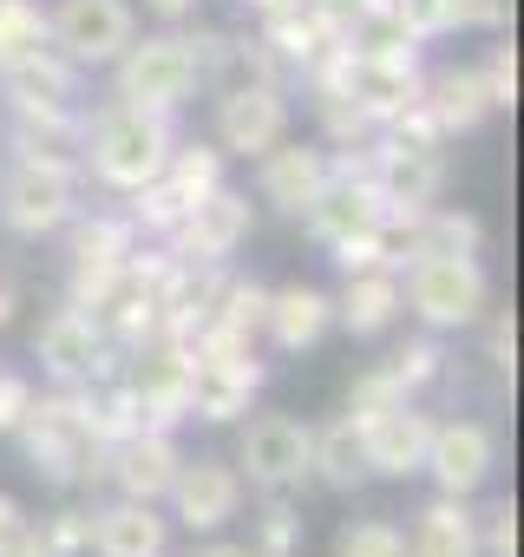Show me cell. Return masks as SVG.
<instances>
[{
    "mask_svg": "<svg viewBox=\"0 0 524 557\" xmlns=\"http://www.w3.org/2000/svg\"><path fill=\"white\" fill-rule=\"evenodd\" d=\"M164 498L177 505V524H190V531H223V524L242 511V479H236V466H223V459H190V466H177V479H171Z\"/></svg>",
    "mask_w": 524,
    "mask_h": 557,
    "instance_id": "2e32d148",
    "label": "cell"
},
{
    "mask_svg": "<svg viewBox=\"0 0 524 557\" xmlns=\"http://www.w3.org/2000/svg\"><path fill=\"white\" fill-rule=\"evenodd\" d=\"M348 420H354V413H348ZM354 426H361V459H367V472H380V479H413V472L426 466L433 420H426L413 400H394V407H380V413H361Z\"/></svg>",
    "mask_w": 524,
    "mask_h": 557,
    "instance_id": "8fae6325",
    "label": "cell"
},
{
    "mask_svg": "<svg viewBox=\"0 0 524 557\" xmlns=\"http://www.w3.org/2000/svg\"><path fill=\"white\" fill-rule=\"evenodd\" d=\"M14 164H40V171H86V119L79 112H21L14 125Z\"/></svg>",
    "mask_w": 524,
    "mask_h": 557,
    "instance_id": "ac0fdd59",
    "label": "cell"
},
{
    "mask_svg": "<svg viewBox=\"0 0 524 557\" xmlns=\"http://www.w3.org/2000/svg\"><path fill=\"white\" fill-rule=\"evenodd\" d=\"M309 440H315V426H302V420H289V413H262V420H249V433H242V446H236V479H249L262 498H289L302 479H309Z\"/></svg>",
    "mask_w": 524,
    "mask_h": 557,
    "instance_id": "5b68a950",
    "label": "cell"
},
{
    "mask_svg": "<svg viewBox=\"0 0 524 557\" xmlns=\"http://www.w3.org/2000/svg\"><path fill=\"white\" fill-rule=\"evenodd\" d=\"M322 184H328V151H322V145H289V138H276L270 151L255 158V190H262V203H276L283 216H302Z\"/></svg>",
    "mask_w": 524,
    "mask_h": 557,
    "instance_id": "e0dca14e",
    "label": "cell"
},
{
    "mask_svg": "<svg viewBox=\"0 0 524 557\" xmlns=\"http://www.w3.org/2000/svg\"><path fill=\"white\" fill-rule=\"evenodd\" d=\"M491 368H498V374H511V368H517V322H511V315H498V322H491Z\"/></svg>",
    "mask_w": 524,
    "mask_h": 557,
    "instance_id": "74e56055",
    "label": "cell"
},
{
    "mask_svg": "<svg viewBox=\"0 0 524 557\" xmlns=\"http://www.w3.org/2000/svg\"><path fill=\"white\" fill-rule=\"evenodd\" d=\"M53 34H47V8H34V0H0V73L47 53Z\"/></svg>",
    "mask_w": 524,
    "mask_h": 557,
    "instance_id": "83f0119b",
    "label": "cell"
},
{
    "mask_svg": "<svg viewBox=\"0 0 524 557\" xmlns=\"http://www.w3.org/2000/svg\"><path fill=\"white\" fill-rule=\"evenodd\" d=\"M0 557H53V550H47V544H40V531L27 524V531H14L8 544H0Z\"/></svg>",
    "mask_w": 524,
    "mask_h": 557,
    "instance_id": "f35d334b",
    "label": "cell"
},
{
    "mask_svg": "<svg viewBox=\"0 0 524 557\" xmlns=\"http://www.w3.org/2000/svg\"><path fill=\"white\" fill-rule=\"evenodd\" d=\"M328 329H335V296H322V289H309V283L270 289V309H262V335H270L283 355L315 348Z\"/></svg>",
    "mask_w": 524,
    "mask_h": 557,
    "instance_id": "d6986e66",
    "label": "cell"
},
{
    "mask_svg": "<svg viewBox=\"0 0 524 557\" xmlns=\"http://www.w3.org/2000/svg\"><path fill=\"white\" fill-rule=\"evenodd\" d=\"M335 557H407V531L394 518H354V524H341Z\"/></svg>",
    "mask_w": 524,
    "mask_h": 557,
    "instance_id": "f1b7e54d",
    "label": "cell"
},
{
    "mask_svg": "<svg viewBox=\"0 0 524 557\" xmlns=\"http://www.w3.org/2000/svg\"><path fill=\"white\" fill-rule=\"evenodd\" d=\"M491 466H498V440H491L485 420H433V440H426V466L420 472H433L439 492L472 498L491 479Z\"/></svg>",
    "mask_w": 524,
    "mask_h": 557,
    "instance_id": "7c38bea8",
    "label": "cell"
},
{
    "mask_svg": "<svg viewBox=\"0 0 524 557\" xmlns=\"http://www.w3.org/2000/svg\"><path fill=\"white\" fill-rule=\"evenodd\" d=\"M145 8H151V14H158V21H184V14H190V8H197V0H145Z\"/></svg>",
    "mask_w": 524,
    "mask_h": 557,
    "instance_id": "60d3db41",
    "label": "cell"
},
{
    "mask_svg": "<svg viewBox=\"0 0 524 557\" xmlns=\"http://www.w3.org/2000/svg\"><path fill=\"white\" fill-rule=\"evenodd\" d=\"M132 249H138V230L125 216H86L73 230V302L79 309H92L118 283L125 262H132Z\"/></svg>",
    "mask_w": 524,
    "mask_h": 557,
    "instance_id": "9a60e30c",
    "label": "cell"
},
{
    "mask_svg": "<svg viewBox=\"0 0 524 557\" xmlns=\"http://www.w3.org/2000/svg\"><path fill=\"white\" fill-rule=\"evenodd\" d=\"M400 309H407V296H400V275L394 269H354L348 283H341V296H335V322L348 329V335H387L394 322H400Z\"/></svg>",
    "mask_w": 524,
    "mask_h": 557,
    "instance_id": "ffe728a7",
    "label": "cell"
},
{
    "mask_svg": "<svg viewBox=\"0 0 524 557\" xmlns=\"http://www.w3.org/2000/svg\"><path fill=\"white\" fill-rule=\"evenodd\" d=\"M420 99H426V112L439 119L446 138L478 132V125L491 119V92H485V73H478V66H446V73L420 79Z\"/></svg>",
    "mask_w": 524,
    "mask_h": 557,
    "instance_id": "603a6c76",
    "label": "cell"
},
{
    "mask_svg": "<svg viewBox=\"0 0 524 557\" xmlns=\"http://www.w3.org/2000/svg\"><path fill=\"white\" fill-rule=\"evenodd\" d=\"M177 466H184V453H177V440L158 433V426H138V433H125L118 446L99 453V472L118 485V498H145V505H158V498L171 492Z\"/></svg>",
    "mask_w": 524,
    "mask_h": 557,
    "instance_id": "5bb4252c",
    "label": "cell"
},
{
    "mask_svg": "<svg viewBox=\"0 0 524 557\" xmlns=\"http://www.w3.org/2000/svg\"><path fill=\"white\" fill-rule=\"evenodd\" d=\"M407 557H485V550H478V518H472V505L452 498V492H439V498L420 511V524H413V537H407Z\"/></svg>",
    "mask_w": 524,
    "mask_h": 557,
    "instance_id": "cb8c5ba5",
    "label": "cell"
},
{
    "mask_svg": "<svg viewBox=\"0 0 524 557\" xmlns=\"http://www.w3.org/2000/svg\"><path fill=\"white\" fill-rule=\"evenodd\" d=\"M34 348H40V361H47V374H53L60 387H92V374H99V368H105V355H112V342H105L99 315H92V309H79V302L53 309V315L40 322Z\"/></svg>",
    "mask_w": 524,
    "mask_h": 557,
    "instance_id": "30bf717a",
    "label": "cell"
},
{
    "mask_svg": "<svg viewBox=\"0 0 524 557\" xmlns=\"http://www.w3.org/2000/svg\"><path fill=\"white\" fill-rule=\"evenodd\" d=\"M0 86H8V99H14V112H79L73 99H79V66L66 60V53H34V60H21V66H8L0 73Z\"/></svg>",
    "mask_w": 524,
    "mask_h": 557,
    "instance_id": "44dd1931",
    "label": "cell"
},
{
    "mask_svg": "<svg viewBox=\"0 0 524 557\" xmlns=\"http://www.w3.org/2000/svg\"><path fill=\"white\" fill-rule=\"evenodd\" d=\"M171 112H145V106H105L86 125V171L112 190H145L164 158H171Z\"/></svg>",
    "mask_w": 524,
    "mask_h": 557,
    "instance_id": "6da1fadb",
    "label": "cell"
},
{
    "mask_svg": "<svg viewBox=\"0 0 524 557\" xmlns=\"http://www.w3.org/2000/svg\"><path fill=\"white\" fill-rule=\"evenodd\" d=\"M197 557H249V544H203Z\"/></svg>",
    "mask_w": 524,
    "mask_h": 557,
    "instance_id": "b9f144b4",
    "label": "cell"
},
{
    "mask_svg": "<svg viewBox=\"0 0 524 557\" xmlns=\"http://www.w3.org/2000/svg\"><path fill=\"white\" fill-rule=\"evenodd\" d=\"M53 53H66L73 66H112L132 40H138V14L132 0H60L47 14Z\"/></svg>",
    "mask_w": 524,
    "mask_h": 557,
    "instance_id": "52a82bcc",
    "label": "cell"
},
{
    "mask_svg": "<svg viewBox=\"0 0 524 557\" xmlns=\"http://www.w3.org/2000/svg\"><path fill=\"white\" fill-rule=\"evenodd\" d=\"M400 296L433 335L439 329H472L485 315V269H478V256H413Z\"/></svg>",
    "mask_w": 524,
    "mask_h": 557,
    "instance_id": "277c9868",
    "label": "cell"
},
{
    "mask_svg": "<svg viewBox=\"0 0 524 557\" xmlns=\"http://www.w3.org/2000/svg\"><path fill=\"white\" fill-rule=\"evenodd\" d=\"M27 407H34V387L21 374H0V433H14Z\"/></svg>",
    "mask_w": 524,
    "mask_h": 557,
    "instance_id": "8d00e7d4",
    "label": "cell"
},
{
    "mask_svg": "<svg viewBox=\"0 0 524 557\" xmlns=\"http://www.w3.org/2000/svg\"><path fill=\"white\" fill-rule=\"evenodd\" d=\"M296 550H302V511L289 498H270V511H262V524H255L249 557H296Z\"/></svg>",
    "mask_w": 524,
    "mask_h": 557,
    "instance_id": "f546056e",
    "label": "cell"
},
{
    "mask_svg": "<svg viewBox=\"0 0 524 557\" xmlns=\"http://www.w3.org/2000/svg\"><path fill=\"white\" fill-rule=\"evenodd\" d=\"M478 243H485V230L465 210H433L426 203L413 216V256H478Z\"/></svg>",
    "mask_w": 524,
    "mask_h": 557,
    "instance_id": "484cf974",
    "label": "cell"
},
{
    "mask_svg": "<svg viewBox=\"0 0 524 557\" xmlns=\"http://www.w3.org/2000/svg\"><path fill=\"white\" fill-rule=\"evenodd\" d=\"M262 394V361L236 335H190V420H236Z\"/></svg>",
    "mask_w": 524,
    "mask_h": 557,
    "instance_id": "3957f363",
    "label": "cell"
},
{
    "mask_svg": "<svg viewBox=\"0 0 524 557\" xmlns=\"http://www.w3.org/2000/svg\"><path fill=\"white\" fill-rule=\"evenodd\" d=\"M262 309H270V289H255V283H223L216 275V302H210V322L216 335H236V342H255L262 335ZM197 329V335H203Z\"/></svg>",
    "mask_w": 524,
    "mask_h": 557,
    "instance_id": "4316f807",
    "label": "cell"
},
{
    "mask_svg": "<svg viewBox=\"0 0 524 557\" xmlns=\"http://www.w3.org/2000/svg\"><path fill=\"white\" fill-rule=\"evenodd\" d=\"M511 8L517 0H446V34H459V27H511Z\"/></svg>",
    "mask_w": 524,
    "mask_h": 557,
    "instance_id": "d6a6232c",
    "label": "cell"
},
{
    "mask_svg": "<svg viewBox=\"0 0 524 557\" xmlns=\"http://www.w3.org/2000/svg\"><path fill=\"white\" fill-rule=\"evenodd\" d=\"M14 531H27V511H21V498H8V492H0V544H8Z\"/></svg>",
    "mask_w": 524,
    "mask_h": 557,
    "instance_id": "ab89813d",
    "label": "cell"
},
{
    "mask_svg": "<svg viewBox=\"0 0 524 557\" xmlns=\"http://www.w3.org/2000/svg\"><path fill=\"white\" fill-rule=\"evenodd\" d=\"M478 73H485V92H491V112H504V106H517V53H511V47H491Z\"/></svg>",
    "mask_w": 524,
    "mask_h": 557,
    "instance_id": "e575fe53",
    "label": "cell"
},
{
    "mask_svg": "<svg viewBox=\"0 0 524 557\" xmlns=\"http://www.w3.org/2000/svg\"><path fill=\"white\" fill-rule=\"evenodd\" d=\"M387 368H394V381H400V387H407V400H413L426 381H439V348H433V342H413V348H407V355H394Z\"/></svg>",
    "mask_w": 524,
    "mask_h": 557,
    "instance_id": "d590c367",
    "label": "cell"
},
{
    "mask_svg": "<svg viewBox=\"0 0 524 557\" xmlns=\"http://www.w3.org/2000/svg\"><path fill=\"white\" fill-rule=\"evenodd\" d=\"M242 236H249V197L229 190V184H216L210 197H197V203L171 223L164 256H171V262H197V269H223V262L242 249Z\"/></svg>",
    "mask_w": 524,
    "mask_h": 557,
    "instance_id": "8992f818",
    "label": "cell"
},
{
    "mask_svg": "<svg viewBox=\"0 0 524 557\" xmlns=\"http://www.w3.org/2000/svg\"><path fill=\"white\" fill-rule=\"evenodd\" d=\"M79 210V190L66 171H40V164H14L8 184H0V223L14 236H53L66 230Z\"/></svg>",
    "mask_w": 524,
    "mask_h": 557,
    "instance_id": "ba28073f",
    "label": "cell"
},
{
    "mask_svg": "<svg viewBox=\"0 0 524 557\" xmlns=\"http://www.w3.org/2000/svg\"><path fill=\"white\" fill-rule=\"evenodd\" d=\"M309 479H322L328 492H354L367 485V459H361V426L354 420H328L315 440H309Z\"/></svg>",
    "mask_w": 524,
    "mask_h": 557,
    "instance_id": "d4e9b609",
    "label": "cell"
},
{
    "mask_svg": "<svg viewBox=\"0 0 524 557\" xmlns=\"http://www.w3.org/2000/svg\"><path fill=\"white\" fill-rule=\"evenodd\" d=\"M164 544H171V524L145 498H118V505L92 511V550L99 557H164Z\"/></svg>",
    "mask_w": 524,
    "mask_h": 557,
    "instance_id": "7402d4cb",
    "label": "cell"
},
{
    "mask_svg": "<svg viewBox=\"0 0 524 557\" xmlns=\"http://www.w3.org/2000/svg\"><path fill=\"white\" fill-rule=\"evenodd\" d=\"M478 550L485 557H517V505L498 498L485 518H478Z\"/></svg>",
    "mask_w": 524,
    "mask_h": 557,
    "instance_id": "1f68e13d",
    "label": "cell"
},
{
    "mask_svg": "<svg viewBox=\"0 0 524 557\" xmlns=\"http://www.w3.org/2000/svg\"><path fill=\"white\" fill-rule=\"evenodd\" d=\"M439 171H446L439 151H420V145H400V138L367 145V177H374L387 216H420L439 197Z\"/></svg>",
    "mask_w": 524,
    "mask_h": 557,
    "instance_id": "4fadbf2b",
    "label": "cell"
},
{
    "mask_svg": "<svg viewBox=\"0 0 524 557\" xmlns=\"http://www.w3.org/2000/svg\"><path fill=\"white\" fill-rule=\"evenodd\" d=\"M283 132H289V92H283L276 79H262V86H236V92H216V151L262 158Z\"/></svg>",
    "mask_w": 524,
    "mask_h": 557,
    "instance_id": "9c48e42d",
    "label": "cell"
},
{
    "mask_svg": "<svg viewBox=\"0 0 524 557\" xmlns=\"http://www.w3.org/2000/svg\"><path fill=\"white\" fill-rule=\"evenodd\" d=\"M40 544H47L53 557H79V550H92V511H53V518L40 524Z\"/></svg>",
    "mask_w": 524,
    "mask_h": 557,
    "instance_id": "4dcf8cb0",
    "label": "cell"
},
{
    "mask_svg": "<svg viewBox=\"0 0 524 557\" xmlns=\"http://www.w3.org/2000/svg\"><path fill=\"white\" fill-rule=\"evenodd\" d=\"M394 400H407V387L394 381V368H374V374H361V381H354L348 413L361 420V413H380V407H394Z\"/></svg>",
    "mask_w": 524,
    "mask_h": 557,
    "instance_id": "836d02e7",
    "label": "cell"
},
{
    "mask_svg": "<svg viewBox=\"0 0 524 557\" xmlns=\"http://www.w3.org/2000/svg\"><path fill=\"white\" fill-rule=\"evenodd\" d=\"M112 66H118V106H145V112H177L203 86V66H197V40L190 34L132 40Z\"/></svg>",
    "mask_w": 524,
    "mask_h": 557,
    "instance_id": "7a4b0ae2",
    "label": "cell"
}]
</instances>
